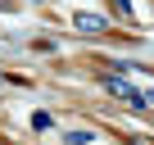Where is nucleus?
I'll use <instances>...</instances> for the list:
<instances>
[{
	"label": "nucleus",
	"instance_id": "obj_3",
	"mask_svg": "<svg viewBox=\"0 0 154 145\" xmlns=\"http://www.w3.org/2000/svg\"><path fill=\"white\" fill-rule=\"evenodd\" d=\"M63 140H68V145H91L95 131H91V127H72V131H63Z\"/></svg>",
	"mask_w": 154,
	"mask_h": 145
},
{
	"label": "nucleus",
	"instance_id": "obj_4",
	"mask_svg": "<svg viewBox=\"0 0 154 145\" xmlns=\"http://www.w3.org/2000/svg\"><path fill=\"white\" fill-rule=\"evenodd\" d=\"M32 127H36V131H50L54 118H50V113H32Z\"/></svg>",
	"mask_w": 154,
	"mask_h": 145
},
{
	"label": "nucleus",
	"instance_id": "obj_2",
	"mask_svg": "<svg viewBox=\"0 0 154 145\" xmlns=\"http://www.w3.org/2000/svg\"><path fill=\"white\" fill-rule=\"evenodd\" d=\"M72 27H77V32H104L109 23H104L100 14H77V18H72Z\"/></svg>",
	"mask_w": 154,
	"mask_h": 145
},
{
	"label": "nucleus",
	"instance_id": "obj_6",
	"mask_svg": "<svg viewBox=\"0 0 154 145\" xmlns=\"http://www.w3.org/2000/svg\"><path fill=\"white\" fill-rule=\"evenodd\" d=\"M5 145H14V140H5Z\"/></svg>",
	"mask_w": 154,
	"mask_h": 145
},
{
	"label": "nucleus",
	"instance_id": "obj_1",
	"mask_svg": "<svg viewBox=\"0 0 154 145\" xmlns=\"http://www.w3.org/2000/svg\"><path fill=\"white\" fill-rule=\"evenodd\" d=\"M104 91H109V95H118V100H127V104H136V109H145V95H140L136 86L118 82V77H104Z\"/></svg>",
	"mask_w": 154,
	"mask_h": 145
},
{
	"label": "nucleus",
	"instance_id": "obj_5",
	"mask_svg": "<svg viewBox=\"0 0 154 145\" xmlns=\"http://www.w3.org/2000/svg\"><path fill=\"white\" fill-rule=\"evenodd\" d=\"M113 9H118V14H131V5H127V0H113Z\"/></svg>",
	"mask_w": 154,
	"mask_h": 145
}]
</instances>
